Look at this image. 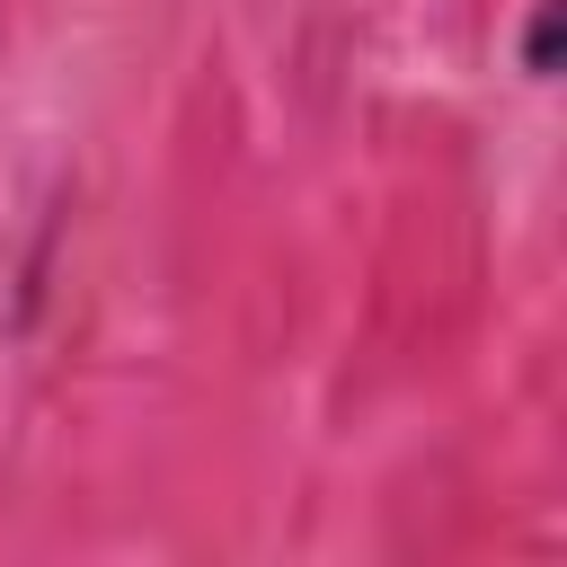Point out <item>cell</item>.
<instances>
[{"mask_svg":"<svg viewBox=\"0 0 567 567\" xmlns=\"http://www.w3.org/2000/svg\"><path fill=\"white\" fill-rule=\"evenodd\" d=\"M558 71V0H532L523 18V80H549Z\"/></svg>","mask_w":567,"mask_h":567,"instance_id":"1","label":"cell"}]
</instances>
